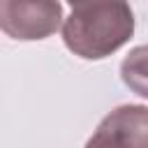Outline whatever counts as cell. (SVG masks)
Instances as JSON below:
<instances>
[{
	"mask_svg": "<svg viewBox=\"0 0 148 148\" xmlns=\"http://www.w3.org/2000/svg\"><path fill=\"white\" fill-rule=\"evenodd\" d=\"M134 14L127 0H95L72 7L62 23L65 46L83 60H102L130 42Z\"/></svg>",
	"mask_w": 148,
	"mask_h": 148,
	"instance_id": "6da1fadb",
	"label": "cell"
},
{
	"mask_svg": "<svg viewBox=\"0 0 148 148\" xmlns=\"http://www.w3.org/2000/svg\"><path fill=\"white\" fill-rule=\"evenodd\" d=\"M62 23L58 0H0V28L12 39H46Z\"/></svg>",
	"mask_w": 148,
	"mask_h": 148,
	"instance_id": "7a4b0ae2",
	"label": "cell"
},
{
	"mask_svg": "<svg viewBox=\"0 0 148 148\" xmlns=\"http://www.w3.org/2000/svg\"><path fill=\"white\" fill-rule=\"evenodd\" d=\"M86 148H148V106L123 104L97 125Z\"/></svg>",
	"mask_w": 148,
	"mask_h": 148,
	"instance_id": "3957f363",
	"label": "cell"
},
{
	"mask_svg": "<svg viewBox=\"0 0 148 148\" xmlns=\"http://www.w3.org/2000/svg\"><path fill=\"white\" fill-rule=\"evenodd\" d=\"M120 79L132 92L148 99V44L136 46L125 56L120 65Z\"/></svg>",
	"mask_w": 148,
	"mask_h": 148,
	"instance_id": "277c9868",
	"label": "cell"
},
{
	"mask_svg": "<svg viewBox=\"0 0 148 148\" xmlns=\"http://www.w3.org/2000/svg\"><path fill=\"white\" fill-rule=\"evenodd\" d=\"M72 7H79V5H86V2H95V0H67Z\"/></svg>",
	"mask_w": 148,
	"mask_h": 148,
	"instance_id": "5b68a950",
	"label": "cell"
}]
</instances>
